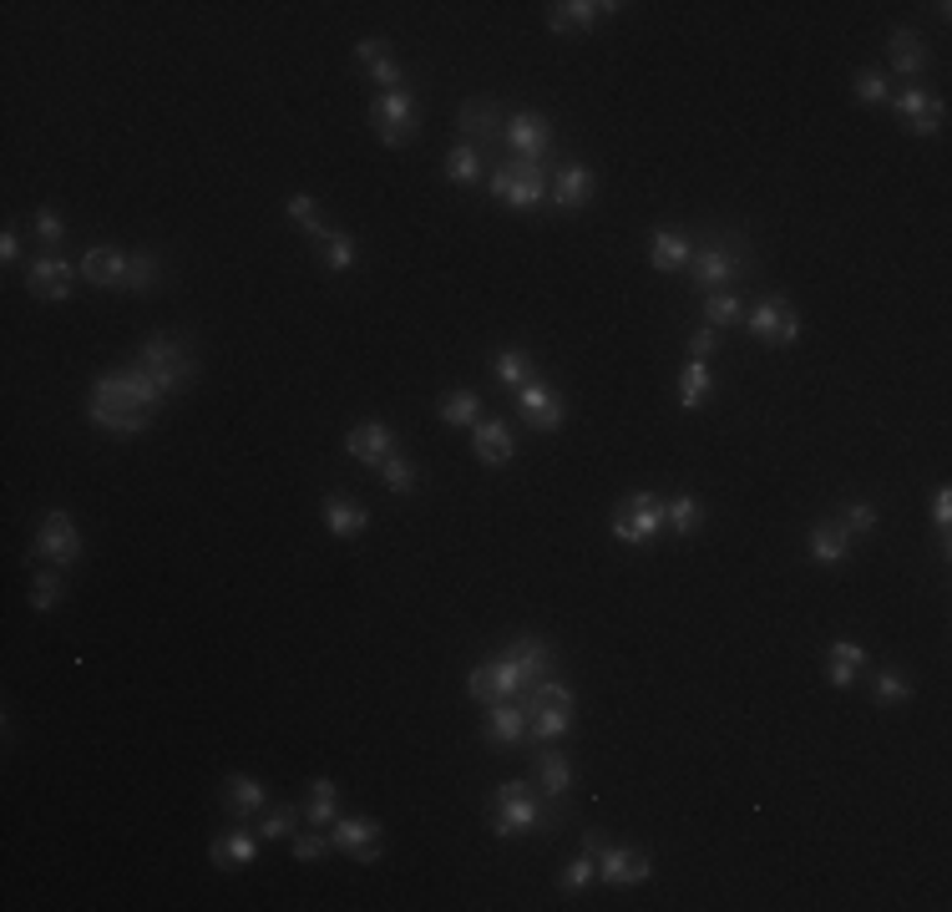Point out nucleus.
I'll list each match as a JSON object with an SVG mask.
<instances>
[{"instance_id":"f257e3e1","label":"nucleus","mask_w":952,"mask_h":912,"mask_svg":"<svg viewBox=\"0 0 952 912\" xmlns=\"http://www.w3.org/2000/svg\"><path fill=\"white\" fill-rule=\"evenodd\" d=\"M162 391L158 375L137 360V366H122V370H107V375H97V385H91V400H102V406H112V411H158L162 406Z\"/></svg>"},{"instance_id":"f03ea898","label":"nucleus","mask_w":952,"mask_h":912,"mask_svg":"<svg viewBox=\"0 0 952 912\" xmlns=\"http://www.w3.org/2000/svg\"><path fill=\"white\" fill-rule=\"evenodd\" d=\"M547 811L543 801L532 796L528 780H502L497 796H492V837H532V831H547Z\"/></svg>"},{"instance_id":"7ed1b4c3","label":"nucleus","mask_w":952,"mask_h":912,"mask_svg":"<svg viewBox=\"0 0 952 912\" xmlns=\"http://www.w3.org/2000/svg\"><path fill=\"white\" fill-rule=\"evenodd\" d=\"M689 274H694V284H700L704 295L730 289V284L745 274V244H740V238H704V244H694Z\"/></svg>"},{"instance_id":"20e7f679","label":"nucleus","mask_w":952,"mask_h":912,"mask_svg":"<svg viewBox=\"0 0 952 912\" xmlns=\"http://www.w3.org/2000/svg\"><path fill=\"white\" fill-rule=\"evenodd\" d=\"M522 710H528V730L537 740H562L572 725V690L562 679H537L528 690V700H522Z\"/></svg>"},{"instance_id":"39448f33","label":"nucleus","mask_w":952,"mask_h":912,"mask_svg":"<svg viewBox=\"0 0 952 912\" xmlns=\"http://www.w3.org/2000/svg\"><path fill=\"white\" fill-rule=\"evenodd\" d=\"M486 183H492V198H502L507 208H537L547 198V168L543 162L512 158V162H502Z\"/></svg>"},{"instance_id":"423d86ee","label":"nucleus","mask_w":952,"mask_h":912,"mask_svg":"<svg viewBox=\"0 0 952 912\" xmlns=\"http://www.w3.org/2000/svg\"><path fill=\"white\" fill-rule=\"evenodd\" d=\"M370 122H375V137H381L385 148H406L410 137L421 133V107H416V97L406 87L381 91L375 107H370Z\"/></svg>"},{"instance_id":"0eeeda50","label":"nucleus","mask_w":952,"mask_h":912,"mask_svg":"<svg viewBox=\"0 0 952 912\" xmlns=\"http://www.w3.org/2000/svg\"><path fill=\"white\" fill-rule=\"evenodd\" d=\"M664 528V502L654 492H629L623 507L614 513V538L623 547H648Z\"/></svg>"},{"instance_id":"6e6552de","label":"nucleus","mask_w":952,"mask_h":912,"mask_svg":"<svg viewBox=\"0 0 952 912\" xmlns=\"http://www.w3.org/2000/svg\"><path fill=\"white\" fill-rule=\"evenodd\" d=\"M583 847L598 856V883H608V887H639V883H648V872H654V862H648L644 852L614 847V841H603L598 831H588Z\"/></svg>"},{"instance_id":"1a4fd4ad","label":"nucleus","mask_w":952,"mask_h":912,"mask_svg":"<svg viewBox=\"0 0 952 912\" xmlns=\"http://www.w3.org/2000/svg\"><path fill=\"white\" fill-rule=\"evenodd\" d=\"M143 366L152 370V375H158V385L162 391H183V385L193 381V375H198V366H193V355L183 350V345H177L173 335H152L143 345Z\"/></svg>"},{"instance_id":"9d476101","label":"nucleus","mask_w":952,"mask_h":912,"mask_svg":"<svg viewBox=\"0 0 952 912\" xmlns=\"http://www.w3.org/2000/svg\"><path fill=\"white\" fill-rule=\"evenodd\" d=\"M30 558H51L57 568H72L82 558V532H76L72 513H46L36 538H30Z\"/></svg>"},{"instance_id":"9b49d317","label":"nucleus","mask_w":952,"mask_h":912,"mask_svg":"<svg viewBox=\"0 0 952 912\" xmlns=\"http://www.w3.org/2000/svg\"><path fill=\"white\" fill-rule=\"evenodd\" d=\"M517 690H522V679H517V669H512L507 654L477 664V669L467 675V694L477 700V705H502V700H512Z\"/></svg>"},{"instance_id":"f8f14e48","label":"nucleus","mask_w":952,"mask_h":912,"mask_svg":"<svg viewBox=\"0 0 952 912\" xmlns=\"http://www.w3.org/2000/svg\"><path fill=\"white\" fill-rule=\"evenodd\" d=\"M750 330L765 345H791V340H801V315H795V305L786 295H770L750 309Z\"/></svg>"},{"instance_id":"ddd939ff","label":"nucleus","mask_w":952,"mask_h":912,"mask_svg":"<svg viewBox=\"0 0 952 912\" xmlns=\"http://www.w3.org/2000/svg\"><path fill=\"white\" fill-rule=\"evenodd\" d=\"M517 411H522V421H528L532 431H562V421H568V400L557 396V391H547L543 381H532L517 391Z\"/></svg>"},{"instance_id":"4468645a","label":"nucleus","mask_w":952,"mask_h":912,"mask_svg":"<svg viewBox=\"0 0 952 912\" xmlns=\"http://www.w3.org/2000/svg\"><path fill=\"white\" fill-rule=\"evenodd\" d=\"M502 133H507V143H512V152L522 162H543L553 152V127H547L543 112H517Z\"/></svg>"},{"instance_id":"2eb2a0df","label":"nucleus","mask_w":952,"mask_h":912,"mask_svg":"<svg viewBox=\"0 0 952 912\" xmlns=\"http://www.w3.org/2000/svg\"><path fill=\"white\" fill-rule=\"evenodd\" d=\"M345 856H355V862H381V822H370V816H345V822H335V837H330Z\"/></svg>"},{"instance_id":"dca6fc26","label":"nucleus","mask_w":952,"mask_h":912,"mask_svg":"<svg viewBox=\"0 0 952 912\" xmlns=\"http://www.w3.org/2000/svg\"><path fill=\"white\" fill-rule=\"evenodd\" d=\"M502 654L512 660L517 679H522V690H532V685H537V679H547V669H553V644H547V639H537V633H517Z\"/></svg>"},{"instance_id":"f3484780","label":"nucleus","mask_w":952,"mask_h":912,"mask_svg":"<svg viewBox=\"0 0 952 912\" xmlns=\"http://www.w3.org/2000/svg\"><path fill=\"white\" fill-rule=\"evenodd\" d=\"M26 289L36 299H72V264L61 259V254H41V259H30L26 269Z\"/></svg>"},{"instance_id":"a211bd4d","label":"nucleus","mask_w":952,"mask_h":912,"mask_svg":"<svg viewBox=\"0 0 952 912\" xmlns=\"http://www.w3.org/2000/svg\"><path fill=\"white\" fill-rule=\"evenodd\" d=\"M471 456L482 467H507L512 461V431H507V421H497V416L477 421L471 427Z\"/></svg>"},{"instance_id":"6ab92c4d","label":"nucleus","mask_w":952,"mask_h":912,"mask_svg":"<svg viewBox=\"0 0 952 912\" xmlns=\"http://www.w3.org/2000/svg\"><path fill=\"white\" fill-rule=\"evenodd\" d=\"M355 61H360V66L370 72V82H375V87H385V91H400V87H406V72H400V61L391 57V46H385L381 36H370V41L355 46Z\"/></svg>"},{"instance_id":"aec40b11","label":"nucleus","mask_w":952,"mask_h":912,"mask_svg":"<svg viewBox=\"0 0 952 912\" xmlns=\"http://www.w3.org/2000/svg\"><path fill=\"white\" fill-rule=\"evenodd\" d=\"M614 11H618L614 0H568V5H547V26H553L557 36H568V30L598 26L603 15H614Z\"/></svg>"},{"instance_id":"412c9836","label":"nucleus","mask_w":952,"mask_h":912,"mask_svg":"<svg viewBox=\"0 0 952 912\" xmlns=\"http://www.w3.org/2000/svg\"><path fill=\"white\" fill-rule=\"evenodd\" d=\"M593 198V168L588 162H562L557 168V183H553V204L562 213H578V208Z\"/></svg>"},{"instance_id":"4be33fe9","label":"nucleus","mask_w":952,"mask_h":912,"mask_svg":"<svg viewBox=\"0 0 952 912\" xmlns=\"http://www.w3.org/2000/svg\"><path fill=\"white\" fill-rule=\"evenodd\" d=\"M127 264H133V254H122V249H107V244H97V249L82 254V280H91V284H112V289H122V284H127Z\"/></svg>"},{"instance_id":"5701e85b","label":"nucleus","mask_w":952,"mask_h":912,"mask_svg":"<svg viewBox=\"0 0 952 912\" xmlns=\"http://www.w3.org/2000/svg\"><path fill=\"white\" fill-rule=\"evenodd\" d=\"M345 452H350L355 461H366V467H381L385 456L396 452V436H391V427H381V421H366V427H355L350 436H345Z\"/></svg>"},{"instance_id":"b1692460","label":"nucleus","mask_w":952,"mask_h":912,"mask_svg":"<svg viewBox=\"0 0 952 912\" xmlns=\"http://www.w3.org/2000/svg\"><path fill=\"white\" fill-rule=\"evenodd\" d=\"M806 547H811V558H816V563L836 568V563L851 558V532L841 528V522H816V528H811V538H806Z\"/></svg>"},{"instance_id":"393cba45","label":"nucleus","mask_w":952,"mask_h":912,"mask_svg":"<svg viewBox=\"0 0 952 912\" xmlns=\"http://www.w3.org/2000/svg\"><path fill=\"white\" fill-rule=\"evenodd\" d=\"M528 736V710L522 705H486V740L492 745H517V740Z\"/></svg>"},{"instance_id":"a878e982","label":"nucleus","mask_w":952,"mask_h":912,"mask_svg":"<svg viewBox=\"0 0 952 912\" xmlns=\"http://www.w3.org/2000/svg\"><path fill=\"white\" fill-rule=\"evenodd\" d=\"M862 664H866V649L851 644V639H836V644L826 649V675H831L836 690H851L856 675H862Z\"/></svg>"},{"instance_id":"bb28decb","label":"nucleus","mask_w":952,"mask_h":912,"mask_svg":"<svg viewBox=\"0 0 952 912\" xmlns=\"http://www.w3.org/2000/svg\"><path fill=\"white\" fill-rule=\"evenodd\" d=\"M223 806L234 811V822L259 816V811H264V786H259L254 776H228L223 780Z\"/></svg>"},{"instance_id":"cd10ccee","label":"nucleus","mask_w":952,"mask_h":912,"mask_svg":"<svg viewBox=\"0 0 952 912\" xmlns=\"http://www.w3.org/2000/svg\"><path fill=\"white\" fill-rule=\"evenodd\" d=\"M324 522H330L335 538H360L370 517H366V507H355L345 492H330V497H324Z\"/></svg>"},{"instance_id":"c85d7f7f","label":"nucleus","mask_w":952,"mask_h":912,"mask_svg":"<svg viewBox=\"0 0 952 912\" xmlns=\"http://www.w3.org/2000/svg\"><path fill=\"white\" fill-rule=\"evenodd\" d=\"M648 259H654V269L675 274V269H684L689 259H694V244H689L684 234H675V229H659L654 244H648Z\"/></svg>"},{"instance_id":"c756f323","label":"nucleus","mask_w":952,"mask_h":912,"mask_svg":"<svg viewBox=\"0 0 952 912\" xmlns=\"http://www.w3.org/2000/svg\"><path fill=\"white\" fill-rule=\"evenodd\" d=\"M461 133H467L471 148H486V143L502 133L497 107H492V102H467V107H461Z\"/></svg>"},{"instance_id":"7c9ffc66","label":"nucleus","mask_w":952,"mask_h":912,"mask_svg":"<svg viewBox=\"0 0 952 912\" xmlns=\"http://www.w3.org/2000/svg\"><path fill=\"white\" fill-rule=\"evenodd\" d=\"M254 856H259V841L249 837V831H223L219 841H213V862H219L223 872H238V867H249Z\"/></svg>"},{"instance_id":"2f4dec72","label":"nucleus","mask_w":952,"mask_h":912,"mask_svg":"<svg viewBox=\"0 0 952 912\" xmlns=\"http://www.w3.org/2000/svg\"><path fill=\"white\" fill-rule=\"evenodd\" d=\"M887 51H892V66L902 76H923L927 72V46H923V36H917V30H892Z\"/></svg>"},{"instance_id":"473e14b6","label":"nucleus","mask_w":952,"mask_h":912,"mask_svg":"<svg viewBox=\"0 0 952 912\" xmlns=\"http://www.w3.org/2000/svg\"><path fill=\"white\" fill-rule=\"evenodd\" d=\"M492 375H497L507 391H522V385L537 381V360H532L528 350H502L497 366H492Z\"/></svg>"},{"instance_id":"72a5a7b5","label":"nucleus","mask_w":952,"mask_h":912,"mask_svg":"<svg viewBox=\"0 0 952 912\" xmlns=\"http://www.w3.org/2000/svg\"><path fill=\"white\" fill-rule=\"evenodd\" d=\"M87 416H91V427L112 431V436H137V431L147 427V411H112V406H102V400H91Z\"/></svg>"},{"instance_id":"f704fd0d","label":"nucleus","mask_w":952,"mask_h":912,"mask_svg":"<svg viewBox=\"0 0 952 912\" xmlns=\"http://www.w3.org/2000/svg\"><path fill=\"white\" fill-rule=\"evenodd\" d=\"M709 385H715V375H709V360H684V370H679V406H684V411L704 406Z\"/></svg>"},{"instance_id":"c9c22d12","label":"nucleus","mask_w":952,"mask_h":912,"mask_svg":"<svg viewBox=\"0 0 952 912\" xmlns=\"http://www.w3.org/2000/svg\"><path fill=\"white\" fill-rule=\"evenodd\" d=\"M537 780H543V791L547 796H568L572 791V765H568V755L562 751H537Z\"/></svg>"},{"instance_id":"e433bc0d","label":"nucleus","mask_w":952,"mask_h":912,"mask_svg":"<svg viewBox=\"0 0 952 912\" xmlns=\"http://www.w3.org/2000/svg\"><path fill=\"white\" fill-rule=\"evenodd\" d=\"M740 315H745V305H740V295H730V289L704 295V324H709V330H730V324H740Z\"/></svg>"},{"instance_id":"4c0bfd02","label":"nucleus","mask_w":952,"mask_h":912,"mask_svg":"<svg viewBox=\"0 0 952 912\" xmlns=\"http://www.w3.org/2000/svg\"><path fill=\"white\" fill-rule=\"evenodd\" d=\"M482 173H486V168H482V148H471V143L452 148V158H446V177H452L456 188H471Z\"/></svg>"},{"instance_id":"58836bf2","label":"nucleus","mask_w":952,"mask_h":912,"mask_svg":"<svg viewBox=\"0 0 952 912\" xmlns=\"http://www.w3.org/2000/svg\"><path fill=\"white\" fill-rule=\"evenodd\" d=\"M664 522L679 532V538H689V532H700V522H704V507H700V497H689V492H679L669 507H664Z\"/></svg>"},{"instance_id":"ea45409f","label":"nucleus","mask_w":952,"mask_h":912,"mask_svg":"<svg viewBox=\"0 0 952 912\" xmlns=\"http://www.w3.org/2000/svg\"><path fill=\"white\" fill-rule=\"evenodd\" d=\"M477 416H482V396L477 391H456V396L441 400V421L446 427H477Z\"/></svg>"},{"instance_id":"a19ab883","label":"nucleus","mask_w":952,"mask_h":912,"mask_svg":"<svg viewBox=\"0 0 952 912\" xmlns=\"http://www.w3.org/2000/svg\"><path fill=\"white\" fill-rule=\"evenodd\" d=\"M335 806H339V796H335V780H309V801H305V822H335Z\"/></svg>"},{"instance_id":"79ce46f5","label":"nucleus","mask_w":952,"mask_h":912,"mask_svg":"<svg viewBox=\"0 0 952 912\" xmlns=\"http://www.w3.org/2000/svg\"><path fill=\"white\" fill-rule=\"evenodd\" d=\"M871 700H877V705H907L912 679L897 675V669H881V675H871Z\"/></svg>"},{"instance_id":"37998d69","label":"nucleus","mask_w":952,"mask_h":912,"mask_svg":"<svg viewBox=\"0 0 952 912\" xmlns=\"http://www.w3.org/2000/svg\"><path fill=\"white\" fill-rule=\"evenodd\" d=\"M158 274H162L158 254H152V249H137L133 264H127V284H122V289H127V295H143V289H152V284H158Z\"/></svg>"},{"instance_id":"c03bdc74","label":"nucleus","mask_w":952,"mask_h":912,"mask_svg":"<svg viewBox=\"0 0 952 912\" xmlns=\"http://www.w3.org/2000/svg\"><path fill=\"white\" fill-rule=\"evenodd\" d=\"M593 877H598V856H593V852H588V847H583V856H572L568 867H562V877H557V887H562V892H568V898H572V892H583V887L593 883Z\"/></svg>"},{"instance_id":"a18cd8bd","label":"nucleus","mask_w":952,"mask_h":912,"mask_svg":"<svg viewBox=\"0 0 952 912\" xmlns=\"http://www.w3.org/2000/svg\"><path fill=\"white\" fill-rule=\"evenodd\" d=\"M284 213H289V219L299 223L305 234H314V238H324V234H330V229H324V219H320V204H314L309 193H294L289 204H284Z\"/></svg>"},{"instance_id":"49530a36","label":"nucleus","mask_w":952,"mask_h":912,"mask_svg":"<svg viewBox=\"0 0 952 912\" xmlns=\"http://www.w3.org/2000/svg\"><path fill=\"white\" fill-rule=\"evenodd\" d=\"M381 477H385V486H391L396 497L416 492V467H410V456H400V452H391V456L381 461Z\"/></svg>"},{"instance_id":"de8ad7c7","label":"nucleus","mask_w":952,"mask_h":912,"mask_svg":"<svg viewBox=\"0 0 952 912\" xmlns=\"http://www.w3.org/2000/svg\"><path fill=\"white\" fill-rule=\"evenodd\" d=\"M320 244H324V264L330 269H355L360 264V244H355L350 234H324Z\"/></svg>"},{"instance_id":"09e8293b","label":"nucleus","mask_w":952,"mask_h":912,"mask_svg":"<svg viewBox=\"0 0 952 912\" xmlns=\"http://www.w3.org/2000/svg\"><path fill=\"white\" fill-rule=\"evenodd\" d=\"M57 599H61V574H51V568L30 574V608H36V614H51Z\"/></svg>"},{"instance_id":"8fccbe9b","label":"nucleus","mask_w":952,"mask_h":912,"mask_svg":"<svg viewBox=\"0 0 952 912\" xmlns=\"http://www.w3.org/2000/svg\"><path fill=\"white\" fill-rule=\"evenodd\" d=\"M851 91H856V102L862 107H887L892 102V82H887V72H862Z\"/></svg>"},{"instance_id":"3c124183","label":"nucleus","mask_w":952,"mask_h":912,"mask_svg":"<svg viewBox=\"0 0 952 912\" xmlns=\"http://www.w3.org/2000/svg\"><path fill=\"white\" fill-rule=\"evenodd\" d=\"M30 223H36V238H41V249L57 254L61 238H66V223H61L57 208H36V213H30Z\"/></svg>"},{"instance_id":"603ef678","label":"nucleus","mask_w":952,"mask_h":912,"mask_svg":"<svg viewBox=\"0 0 952 912\" xmlns=\"http://www.w3.org/2000/svg\"><path fill=\"white\" fill-rule=\"evenodd\" d=\"M942 122H948V107H942L938 97H927L923 112H917V118H907V133H912V137H938Z\"/></svg>"},{"instance_id":"864d4df0","label":"nucleus","mask_w":952,"mask_h":912,"mask_svg":"<svg viewBox=\"0 0 952 912\" xmlns=\"http://www.w3.org/2000/svg\"><path fill=\"white\" fill-rule=\"evenodd\" d=\"M294 822H299V811H294V806H274V811H264V822H259V831H264V837L274 841V837H289V831H294Z\"/></svg>"},{"instance_id":"5fc2aeb1","label":"nucleus","mask_w":952,"mask_h":912,"mask_svg":"<svg viewBox=\"0 0 952 912\" xmlns=\"http://www.w3.org/2000/svg\"><path fill=\"white\" fill-rule=\"evenodd\" d=\"M841 528H846L851 538L871 532V528H877V507H871V502H846V522H841Z\"/></svg>"},{"instance_id":"6e6d98bb","label":"nucleus","mask_w":952,"mask_h":912,"mask_svg":"<svg viewBox=\"0 0 952 912\" xmlns=\"http://www.w3.org/2000/svg\"><path fill=\"white\" fill-rule=\"evenodd\" d=\"M330 847H335V841H324L320 831H305V837H294V862H320Z\"/></svg>"},{"instance_id":"4d7b16f0","label":"nucleus","mask_w":952,"mask_h":912,"mask_svg":"<svg viewBox=\"0 0 952 912\" xmlns=\"http://www.w3.org/2000/svg\"><path fill=\"white\" fill-rule=\"evenodd\" d=\"M715 350H719V330H709V324H704V330H694V335H689V360H709Z\"/></svg>"},{"instance_id":"13d9d810","label":"nucleus","mask_w":952,"mask_h":912,"mask_svg":"<svg viewBox=\"0 0 952 912\" xmlns=\"http://www.w3.org/2000/svg\"><path fill=\"white\" fill-rule=\"evenodd\" d=\"M932 517H938V528L948 532V522H952V492H948V486H938V497H932Z\"/></svg>"},{"instance_id":"bf43d9fd","label":"nucleus","mask_w":952,"mask_h":912,"mask_svg":"<svg viewBox=\"0 0 952 912\" xmlns=\"http://www.w3.org/2000/svg\"><path fill=\"white\" fill-rule=\"evenodd\" d=\"M21 259V238H15V229H5L0 234V264H15Z\"/></svg>"}]
</instances>
